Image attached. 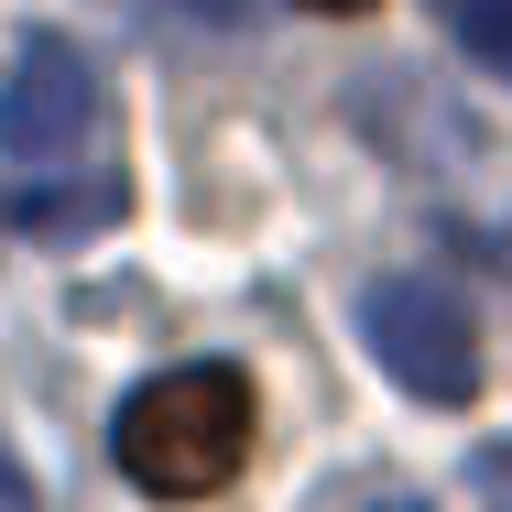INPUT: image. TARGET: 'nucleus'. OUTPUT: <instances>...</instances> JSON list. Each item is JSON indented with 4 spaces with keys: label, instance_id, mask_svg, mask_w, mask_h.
<instances>
[{
    "label": "nucleus",
    "instance_id": "20e7f679",
    "mask_svg": "<svg viewBox=\"0 0 512 512\" xmlns=\"http://www.w3.org/2000/svg\"><path fill=\"white\" fill-rule=\"evenodd\" d=\"M120 218V175H88V186H22L11 197V229H44V240H77V229H109Z\"/></svg>",
    "mask_w": 512,
    "mask_h": 512
},
{
    "label": "nucleus",
    "instance_id": "f03ea898",
    "mask_svg": "<svg viewBox=\"0 0 512 512\" xmlns=\"http://www.w3.org/2000/svg\"><path fill=\"white\" fill-rule=\"evenodd\" d=\"M360 338H371V360L404 382L414 404H469L480 393V316L458 306L436 273H382L360 295Z\"/></svg>",
    "mask_w": 512,
    "mask_h": 512
},
{
    "label": "nucleus",
    "instance_id": "1a4fd4ad",
    "mask_svg": "<svg viewBox=\"0 0 512 512\" xmlns=\"http://www.w3.org/2000/svg\"><path fill=\"white\" fill-rule=\"evenodd\" d=\"M306 11H371V0H306Z\"/></svg>",
    "mask_w": 512,
    "mask_h": 512
},
{
    "label": "nucleus",
    "instance_id": "423d86ee",
    "mask_svg": "<svg viewBox=\"0 0 512 512\" xmlns=\"http://www.w3.org/2000/svg\"><path fill=\"white\" fill-rule=\"evenodd\" d=\"M469 480H480V491H491V502L512 512V436H491V447H480V458H469Z\"/></svg>",
    "mask_w": 512,
    "mask_h": 512
},
{
    "label": "nucleus",
    "instance_id": "f257e3e1",
    "mask_svg": "<svg viewBox=\"0 0 512 512\" xmlns=\"http://www.w3.org/2000/svg\"><path fill=\"white\" fill-rule=\"evenodd\" d=\"M109 458H120V480L153 491V502H207V491H229L240 458H251V382H240L229 360L153 371V382L120 404V425H109Z\"/></svg>",
    "mask_w": 512,
    "mask_h": 512
},
{
    "label": "nucleus",
    "instance_id": "39448f33",
    "mask_svg": "<svg viewBox=\"0 0 512 512\" xmlns=\"http://www.w3.org/2000/svg\"><path fill=\"white\" fill-rule=\"evenodd\" d=\"M447 11V33L491 66V77H512V0H436Z\"/></svg>",
    "mask_w": 512,
    "mask_h": 512
},
{
    "label": "nucleus",
    "instance_id": "6e6552de",
    "mask_svg": "<svg viewBox=\"0 0 512 512\" xmlns=\"http://www.w3.org/2000/svg\"><path fill=\"white\" fill-rule=\"evenodd\" d=\"M0 512H33V491H22V469L0 458Z\"/></svg>",
    "mask_w": 512,
    "mask_h": 512
},
{
    "label": "nucleus",
    "instance_id": "0eeeda50",
    "mask_svg": "<svg viewBox=\"0 0 512 512\" xmlns=\"http://www.w3.org/2000/svg\"><path fill=\"white\" fill-rule=\"evenodd\" d=\"M175 11H186V22H218V33H229V22H251V0H175Z\"/></svg>",
    "mask_w": 512,
    "mask_h": 512
},
{
    "label": "nucleus",
    "instance_id": "9d476101",
    "mask_svg": "<svg viewBox=\"0 0 512 512\" xmlns=\"http://www.w3.org/2000/svg\"><path fill=\"white\" fill-rule=\"evenodd\" d=\"M382 512H425V502H382Z\"/></svg>",
    "mask_w": 512,
    "mask_h": 512
},
{
    "label": "nucleus",
    "instance_id": "7ed1b4c3",
    "mask_svg": "<svg viewBox=\"0 0 512 512\" xmlns=\"http://www.w3.org/2000/svg\"><path fill=\"white\" fill-rule=\"evenodd\" d=\"M88 131H99V66H88V44L33 33V44L11 55V77H0V153L44 175V164H66Z\"/></svg>",
    "mask_w": 512,
    "mask_h": 512
}]
</instances>
